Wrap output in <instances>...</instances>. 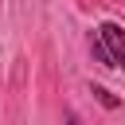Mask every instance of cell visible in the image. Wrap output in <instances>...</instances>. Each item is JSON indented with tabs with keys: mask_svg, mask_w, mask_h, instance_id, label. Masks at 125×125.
Wrapping results in <instances>:
<instances>
[{
	"mask_svg": "<svg viewBox=\"0 0 125 125\" xmlns=\"http://www.w3.org/2000/svg\"><path fill=\"white\" fill-rule=\"evenodd\" d=\"M98 39H102V47L109 55V66L125 70V27L121 23H102L98 27Z\"/></svg>",
	"mask_w": 125,
	"mask_h": 125,
	"instance_id": "obj_1",
	"label": "cell"
},
{
	"mask_svg": "<svg viewBox=\"0 0 125 125\" xmlns=\"http://www.w3.org/2000/svg\"><path fill=\"white\" fill-rule=\"evenodd\" d=\"M94 98H98V102H102V105H109V109H113V105H117V98H113V94H109V90H105V86H94Z\"/></svg>",
	"mask_w": 125,
	"mask_h": 125,
	"instance_id": "obj_3",
	"label": "cell"
},
{
	"mask_svg": "<svg viewBox=\"0 0 125 125\" xmlns=\"http://www.w3.org/2000/svg\"><path fill=\"white\" fill-rule=\"evenodd\" d=\"M90 51H94V59H98L102 66H109V55H105V47H102V39H98V35L90 39Z\"/></svg>",
	"mask_w": 125,
	"mask_h": 125,
	"instance_id": "obj_2",
	"label": "cell"
}]
</instances>
